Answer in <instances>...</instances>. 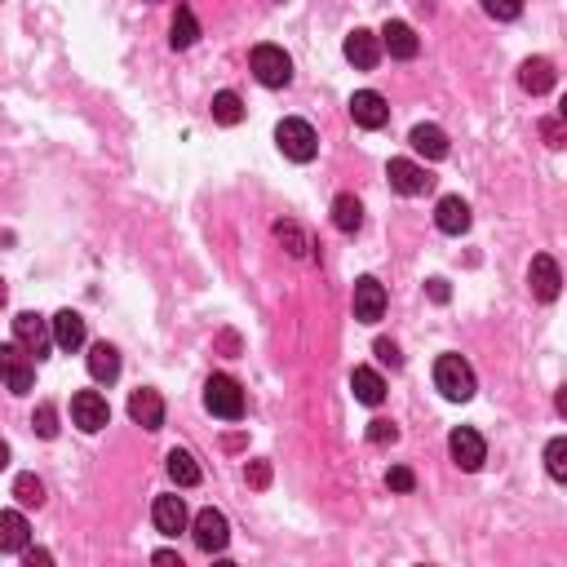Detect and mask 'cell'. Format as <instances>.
I'll list each match as a JSON object with an SVG mask.
<instances>
[{
  "mask_svg": "<svg viewBox=\"0 0 567 567\" xmlns=\"http://www.w3.org/2000/svg\"><path fill=\"white\" fill-rule=\"evenodd\" d=\"M435 386L443 399H452V404H466V399H474V368L466 364L461 355H439L435 359Z\"/></svg>",
  "mask_w": 567,
  "mask_h": 567,
  "instance_id": "1",
  "label": "cell"
},
{
  "mask_svg": "<svg viewBox=\"0 0 567 567\" xmlns=\"http://www.w3.org/2000/svg\"><path fill=\"white\" fill-rule=\"evenodd\" d=\"M204 408L222 421H240L244 417V386L226 373H213L204 381Z\"/></svg>",
  "mask_w": 567,
  "mask_h": 567,
  "instance_id": "2",
  "label": "cell"
},
{
  "mask_svg": "<svg viewBox=\"0 0 567 567\" xmlns=\"http://www.w3.org/2000/svg\"><path fill=\"white\" fill-rule=\"evenodd\" d=\"M275 142H280V151L293 164H311L315 160V151H319V133L306 125V120H280L275 125Z\"/></svg>",
  "mask_w": 567,
  "mask_h": 567,
  "instance_id": "3",
  "label": "cell"
},
{
  "mask_svg": "<svg viewBox=\"0 0 567 567\" xmlns=\"http://www.w3.org/2000/svg\"><path fill=\"white\" fill-rule=\"evenodd\" d=\"M249 67H253L257 85H266V89H284L288 80H293V58H288L280 45H257Z\"/></svg>",
  "mask_w": 567,
  "mask_h": 567,
  "instance_id": "4",
  "label": "cell"
},
{
  "mask_svg": "<svg viewBox=\"0 0 567 567\" xmlns=\"http://www.w3.org/2000/svg\"><path fill=\"white\" fill-rule=\"evenodd\" d=\"M0 377H5L9 395H27L36 386V364L18 342H5L0 346Z\"/></svg>",
  "mask_w": 567,
  "mask_h": 567,
  "instance_id": "5",
  "label": "cell"
},
{
  "mask_svg": "<svg viewBox=\"0 0 567 567\" xmlns=\"http://www.w3.org/2000/svg\"><path fill=\"white\" fill-rule=\"evenodd\" d=\"M14 342L27 350V355L45 359L49 346H54V333H49V319H40L36 311H23L14 315Z\"/></svg>",
  "mask_w": 567,
  "mask_h": 567,
  "instance_id": "6",
  "label": "cell"
},
{
  "mask_svg": "<svg viewBox=\"0 0 567 567\" xmlns=\"http://www.w3.org/2000/svg\"><path fill=\"white\" fill-rule=\"evenodd\" d=\"M71 421H76L85 435H98V430H107V421H111L107 399H102L98 390H80V395H71Z\"/></svg>",
  "mask_w": 567,
  "mask_h": 567,
  "instance_id": "7",
  "label": "cell"
},
{
  "mask_svg": "<svg viewBox=\"0 0 567 567\" xmlns=\"http://www.w3.org/2000/svg\"><path fill=\"white\" fill-rule=\"evenodd\" d=\"M191 528H195V545H200L204 554H222V550H226V541H231V523H226V514H222V510H213V505H209V510L195 514Z\"/></svg>",
  "mask_w": 567,
  "mask_h": 567,
  "instance_id": "8",
  "label": "cell"
},
{
  "mask_svg": "<svg viewBox=\"0 0 567 567\" xmlns=\"http://www.w3.org/2000/svg\"><path fill=\"white\" fill-rule=\"evenodd\" d=\"M448 452H452V461H457L461 470H479L483 461H488V443H483L479 430H470V426H457L448 435Z\"/></svg>",
  "mask_w": 567,
  "mask_h": 567,
  "instance_id": "9",
  "label": "cell"
},
{
  "mask_svg": "<svg viewBox=\"0 0 567 567\" xmlns=\"http://www.w3.org/2000/svg\"><path fill=\"white\" fill-rule=\"evenodd\" d=\"M528 288H532L536 302H554V297H559L563 271H559V262H554L550 253H536V257H532V266H528Z\"/></svg>",
  "mask_w": 567,
  "mask_h": 567,
  "instance_id": "10",
  "label": "cell"
},
{
  "mask_svg": "<svg viewBox=\"0 0 567 567\" xmlns=\"http://www.w3.org/2000/svg\"><path fill=\"white\" fill-rule=\"evenodd\" d=\"M386 178H390V187H395L399 195H426L430 187H435V178H430L417 160H390Z\"/></svg>",
  "mask_w": 567,
  "mask_h": 567,
  "instance_id": "11",
  "label": "cell"
},
{
  "mask_svg": "<svg viewBox=\"0 0 567 567\" xmlns=\"http://www.w3.org/2000/svg\"><path fill=\"white\" fill-rule=\"evenodd\" d=\"M381 315H386V288H381L373 275L355 280V319L359 324H377Z\"/></svg>",
  "mask_w": 567,
  "mask_h": 567,
  "instance_id": "12",
  "label": "cell"
},
{
  "mask_svg": "<svg viewBox=\"0 0 567 567\" xmlns=\"http://www.w3.org/2000/svg\"><path fill=\"white\" fill-rule=\"evenodd\" d=\"M342 54H346V63H355L359 71H373L381 63V40L368 32V27H355V32L346 36Z\"/></svg>",
  "mask_w": 567,
  "mask_h": 567,
  "instance_id": "13",
  "label": "cell"
},
{
  "mask_svg": "<svg viewBox=\"0 0 567 567\" xmlns=\"http://www.w3.org/2000/svg\"><path fill=\"white\" fill-rule=\"evenodd\" d=\"M350 116H355L359 129H381L390 120V107L377 89H359V94L350 98Z\"/></svg>",
  "mask_w": 567,
  "mask_h": 567,
  "instance_id": "14",
  "label": "cell"
},
{
  "mask_svg": "<svg viewBox=\"0 0 567 567\" xmlns=\"http://www.w3.org/2000/svg\"><path fill=\"white\" fill-rule=\"evenodd\" d=\"M32 545V523L23 510H0V550L5 554H23Z\"/></svg>",
  "mask_w": 567,
  "mask_h": 567,
  "instance_id": "15",
  "label": "cell"
},
{
  "mask_svg": "<svg viewBox=\"0 0 567 567\" xmlns=\"http://www.w3.org/2000/svg\"><path fill=\"white\" fill-rule=\"evenodd\" d=\"M377 40H381V49H386L390 58H404V63H408V58H417V49H421L417 32H412L408 23H399V18H390V23L381 27Z\"/></svg>",
  "mask_w": 567,
  "mask_h": 567,
  "instance_id": "16",
  "label": "cell"
},
{
  "mask_svg": "<svg viewBox=\"0 0 567 567\" xmlns=\"http://www.w3.org/2000/svg\"><path fill=\"white\" fill-rule=\"evenodd\" d=\"M129 417L138 421L142 430H160L164 426V399H160V390H133V395H129Z\"/></svg>",
  "mask_w": 567,
  "mask_h": 567,
  "instance_id": "17",
  "label": "cell"
},
{
  "mask_svg": "<svg viewBox=\"0 0 567 567\" xmlns=\"http://www.w3.org/2000/svg\"><path fill=\"white\" fill-rule=\"evenodd\" d=\"M151 523H156V532H164V536L187 532V501L182 497H156V505H151Z\"/></svg>",
  "mask_w": 567,
  "mask_h": 567,
  "instance_id": "18",
  "label": "cell"
},
{
  "mask_svg": "<svg viewBox=\"0 0 567 567\" xmlns=\"http://www.w3.org/2000/svg\"><path fill=\"white\" fill-rule=\"evenodd\" d=\"M435 226L443 235H466L470 231V204L461 195H443L435 209Z\"/></svg>",
  "mask_w": 567,
  "mask_h": 567,
  "instance_id": "19",
  "label": "cell"
},
{
  "mask_svg": "<svg viewBox=\"0 0 567 567\" xmlns=\"http://www.w3.org/2000/svg\"><path fill=\"white\" fill-rule=\"evenodd\" d=\"M49 333H54V346L71 355V350L85 346V319H80L76 311H58L54 319H49Z\"/></svg>",
  "mask_w": 567,
  "mask_h": 567,
  "instance_id": "20",
  "label": "cell"
},
{
  "mask_svg": "<svg viewBox=\"0 0 567 567\" xmlns=\"http://www.w3.org/2000/svg\"><path fill=\"white\" fill-rule=\"evenodd\" d=\"M554 80H559V76H554V63H550V58H528V63L519 67V85L528 89L532 98L550 94V89H554Z\"/></svg>",
  "mask_w": 567,
  "mask_h": 567,
  "instance_id": "21",
  "label": "cell"
},
{
  "mask_svg": "<svg viewBox=\"0 0 567 567\" xmlns=\"http://www.w3.org/2000/svg\"><path fill=\"white\" fill-rule=\"evenodd\" d=\"M350 390H355V399L364 408H377L381 399H386V377H381L377 368H355V373H350Z\"/></svg>",
  "mask_w": 567,
  "mask_h": 567,
  "instance_id": "22",
  "label": "cell"
},
{
  "mask_svg": "<svg viewBox=\"0 0 567 567\" xmlns=\"http://www.w3.org/2000/svg\"><path fill=\"white\" fill-rule=\"evenodd\" d=\"M408 142H412V151L417 156H426V160H443L448 156V133H443L439 125H417L408 133Z\"/></svg>",
  "mask_w": 567,
  "mask_h": 567,
  "instance_id": "23",
  "label": "cell"
},
{
  "mask_svg": "<svg viewBox=\"0 0 567 567\" xmlns=\"http://www.w3.org/2000/svg\"><path fill=\"white\" fill-rule=\"evenodd\" d=\"M89 373H94V381H116L120 377V350L107 346V342H94L89 346Z\"/></svg>",
  "mask_w": 567,
  "mask_h": 567,
  "instance_id": "24",
  "label": "cell"
},
{
  "mask_svg": "<svg viewBox=\"0 0 567 567\" xmlns=\"http://www.w3.org/2000/svg\"><path fill=\"white\" fill-rule=\"evenodd\" d=\"M164 470H169V479L178 483V488H195V483H200V466H195V457L182 448H173L169 457H164Z\"/></svg>",
  "mask_w": 567,
  "mask_h": 567,
  "instance_id": "25",
  "label": "cell"
},
{
  "mask_svg": "<svg viewBox=\"0 0 567 567\" xmlns=\"http://www.w3.org/2000/svg\"><path fill=\"white\" fill-rule=\"evenodd\" d=\"M333 226L342 235H355L359 226H364V204H359L355 195H337L333 200Z\"/></svg>",
  "mask_w": 567,
  "mask_h": 567,
  "instance_id": "26",
  "label": "cell"
},
{
  "mask_svg": "<svg viewBox=\"0 0 567 567\" xmlns=\"http://www.w3.org/2000/svg\"><path fill=\"white\" fill-rule=\"evenodd\" d=\"M173 49H191L195 40H200V23H195L191 5H178V14H173Z\"/></svg>",
  "mask_w": 567,
  "mask_h": 567,
  "instance_id": "27",
  "label": "cell"
},
{
  "mask_svg": "<svg viewBox=\"0 0 567 567\" xmlns=\"http://www.w3.org/2000/svg\"><path fill=\"white\" fill-rule=\"evenodd\" d=\"M213 120H218V125H240L244 120V102H240V94H231V89H222L218 98H213Z\"/></svg>",
  "mask_w": 567,
  "mask_h": 567,
  "instance_id": "28",
  "label": "cell"
},
{
  "mask_svg": "<svg viewBox=\"0 0 567 567\" xmlns=\"http://www.w3.org/2000/svg\"><path fill=\"white\" fill-rule=\"evenodd\" d=\"M275 235H280V244H284V249L293 253V257H306V253L315 249V244H311V235H306L297 222H275Z\"/></svg>",
  "mask_w": 567,
  "mask_h": 567,
  "instance_id": "29",
  "label": "cell"
},
{
  "mask_svg": "<svg viewBox=\"0 0 567 567\" xmlns=\"http://www.w3.org/2000/svg\"><path fill=\"white\" fill-rule=\"evenodd\" d=\"M545 470H550V479H567V439H550L545 443Z\"/></svg>",
  "mask_w": 567,
  "mask_h": 567,
  "instance_id": "30",
  "label": "cell"
},
{
  "mask_svg": "<svg viewBox=\"0 0 567 567\" xmlns=\"http://www.w3.org/2000/svg\"><path fill=\"white\" fill-rule=\"evenodd\" d=\"M14 497L23 505H45V483H40L36 474H18V479H14Z\"/></svg>",
  "mask_w": 567,
  "mask_h": 567,
  "instance_id": "31",
  "label": "cell"
},
{
  "mask_svg": "<svg viewBox=\"0 0 567 567\" xmlns=\"http://www.w3.org/2000/svg\"><path fill=\"white\" fill-rule=\"evenodd\" d=\"M483 14L497 18V23H514L523 14V0H483Z\"/></svg>",
  "mask_w": 567,
  "mask_h": 567,
  "instance_id": "32",
  "label": "cell"
},
{
  "mask_svg": "<svg viewBox=\"0 0 567 567\" xmlns=\"http://www.w3.org/2000/svg\"><path fill=\"white\" fill-rule=\"evenodd\" d=\"M32 426H36L40 439H58V408L54 404H40L36 417H32Z\"/></svg>",
  "mask_w": 567,
  "mask_h": 567,
  "instance_id": "33",
  "label": "cell"
},
{
  "mask_svg": "<svg viewBox=\"0 0 567 567\" xmlns=\"http://www.w3.org/2000/svg\"><path fill=\"white\" fill-rule=\"evenodd\" d=\"M395 439H399V426H395V421H386V417L368 421V443H377V448H386V443H395Z\"/></svg>",
  "mask_w": 567,
  "mask_h": 567,
  "instance_id": "34",
  "label": "cell"
},
{
  "mask_svg": "<svg viewBox=\"0 0 567 567\" xmlns=\"http://www.w3.org/2000/svg\"><path fill=\"white\" fill-rule=\"evenodd\" d=\"M386 488H390V492H412V488H417V474H412L408 466H390Z\"/></svg>",
  "mask_w": 567,
  "mask_h": 567,
  "instance_id": "35",
  "label": "cell"
},
{
  "mask_svg": "<svg viewBox=\"0 0 567 567\" xmlns=\"http://www.w3.org/2000/svg\"><path fill=\"white\" fill-rule=\"evenodd\" d=\"M373 350H377V359H381V364H390V368H399V364H404V355H399V346H395V342H386V337H381V342H377Z\"/></svg>",
  "mask_w": 567,
  "mask_h": 567,
  "instance_id": "36",
  "label": "cell"
},
{
  "mask_svg": "<svg viewBox=\"0 0 567 567\" xmlns=\"http://www.w3.org/2000/svg\"><path fill=\"white\" fill-rule=\"evenodd\" d=\"M249 483H253V488H266V483H271V466H266V461H253V466H249Z\"/></svg>",
  "mask_w": 567,
  "mask_h": 567,
  "instance_id": "37",
  "label": "cell"
},
{
  "mask_svg": "<svg viewBox=\"0 0 567 567\" xmlns=\"http://www.w3.org/2000/svg\"><path fill=\"white\" fill-rule=\"evenodd\" d=\"M23 559H27V567H45V563H54V554H49V550H32V545H27V550H23Z\"/></svg>",
  "mask_w": 567,
  "mask_h": 567,
  "instance_id": "38",
  "label": "cell"
},
{
  "mask_svg": "<svg viewBox=\"0 0 567 567\" xmlns=\"http://www.w3.org/2000/svg\"><path fill=\"white\" fill-rule=\"evenodd\" d=\"M545 138H550V147H563V129H559V120H545Z\"/></svg>",
  "mask_w": 567,
  "mask_h": 567,
  "instance_id": "39",
  "label": "cell"
},
{
  "mask_svg": "<svg viewBox=\"0 0 567 567\" xmlns=\"http://www.w3.org/2000/svg\"><path fill=\"white\" fill-rule=\"evenodd\" d=\"M156 563H164V567H182L178 550H156Z\"/></svg>",
  "mask_w": 567,
  "mask_h": 567,
  "instance_id": "40",
  "label": "cell"
},
{
  "mask_svg": "<svg viewBox=\"0 0 567 567\" xmlns=\"http://www.w3.org/2000/svg\"><path fill=\"white\" fill-rule=\"evenodd\" d=\"M430 297H435V302H448V280H430Z\"/></svg>",
  "mask_w": 567,
  "mask_h": 567,
  "instance_id": "41",
  "label": "cell"
},
{
  "mask_svg": "<svg viewBox=\"0 0 567 567\" xmlns=\"http://www.w3.org/2000/svg\"><path fill=\"white\" fill-rule=\"evenodd\" d=\"M9 466V448H5V439H0V470Z\"/></svg>",
  "mask_w": 567,
  "mask_h": 567,
  "instance_id": "42",
  "label": "cell"
},
{
  "mask_svg": "<svg viewBox=\"0 0 567 567\" xmlns=\"http://www.w3.org/2000/svg\"><path fill=\"white\" fill-rule=\"evenodd\" d=\"M5 297H9V288H5V280H0V306H5Z\"/></svg>",
  "mask_w": 567,
  "mask_h": 567,
  "instance_id": "43",
  "label": "cell"
}]
</instances>
